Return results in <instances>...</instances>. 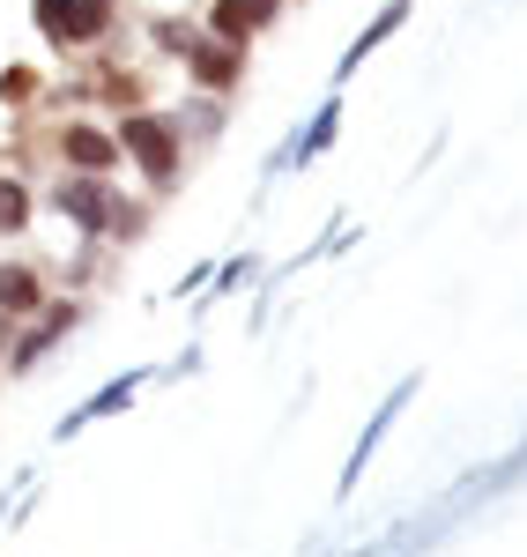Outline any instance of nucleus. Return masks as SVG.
<instances>
[{"label": "nucleus", "instance_id": "nucleus-9", "mask_svg": "<svg viewBox=\"0 0 527 557\" xmlns=\"http://www.w3.org/2000/svg\"><path fill=\"white\" fill-rule=\"evenodd\" d=\"M409 15H416V0H387V8H379V15H372V23H364V30L342 45V60H335V89L350 83V75L372 60V52H379V45H394L401 30H409Z\"/></svg>", "mask_w": 527, "mask_h": 557}, {"label": "nucleus", "instance_id": "nucleus-2", "mask_svg": "<svg viewBox=\"0 0 527 557\" xmlns=\"http://www.w3.org/2000/svg\"><path fill=\"white\" fill-rule=\"evenodd\" d=\"M75 327H83V298H75V290H67V298L52 290L38 320H23V327L8 335V357H0V372H8V380H30V372H38L52 349H67V335H75Z\"/></svg>", "mask_w": 527, "mask_h": 557}, {"label": "nucleus", "instance_id": "nucleus-19", "mask_svg": "<svg viewBox=\"0 0 527 557\" xmlns=\"http://www.w3.org/2000/svg\"><path fill=\"white\" fill-rule=\"evenodd\" d=\"M38 97H45L38 67H23V60H15V67H0V104H8V112H23V104H38Z\"/></svg>", "mask_w": 527, "mask_h": 557}, {"label": "nucleus", "instance_id": "nucleus-23", "mask_svg": "<svg viewBox=\"0 0 527 557\" xmlns=\"http://www.w3.org/2000/svg\"><path fill=\"white\" fill-rule=\"evenodd\" d=\"M356 557H379V550H356Z\"/></svg>", "mask_w": 527, "mask_h": 557}, {"label": "nucleus", "instance_id": "nucleus-20", "mask_svg": "<svg viewBox=\"0 0 527 557\" xmlns=\"http://www.w3.org/2000/svg\"><path fill=\"white\" fill-rule=\"evenodd\" d=\"M30 23H38V38L60 52V38H67V0H30Z\"/></svg>", "mask_w": 527, "mask_h": 557}, {"label": "nucleus", "instance_id": "nucleus-12", "mask_svg": "<svg viewBox=\"0 0 527 557\" xmlns=\"http://www.w3.org/2000/svg\"><path fill=\"white\" fill-rule=\"evenodd\" d=\"M89 104H112V112H134V104H149V83L120 67V60H97L89 67Z\"/></svg>", "mask_w": 527, "mask_h": 557}, {"label": "nucleus", "instance_id": "nucleus-21", "mask_svg": "<svg viewBox=\"0 0 527 557\" xmlns=\"http://www.w3.org/2000/svg\"><path fill=\"white\" fill-rule=\"evenodd\" d=\"M209 275H216V260H201V268H186V275L172 283V298H201V290H209Z\"/></svg>", "mask_w": 527, "mask_h": 557}, {"label": "nucleus", "instance_id": "nucleus-8", "mask_svg": "<svg viewBox=\"0 0 527 557\" xmlns=\"http://www.w3.org/2000/svg\"><path fill=\"white\" fill-rule=\"evenodd\" d=\"M246 60H253L246 45H223V38L201 30V38L186 45V60H178V67H186V83L201 89V97H238V89H246Z\"/></svg>", "mask_w": 527, "mask_h": 557}, {"label": "nucleus", "instance_id": "nucleus-5", "mask_svg": "<svg viewBox=\"0 0 527 557\" xmlns=\"http://www.w3.org/2000/svg\"><path fill=\"white\" fill-rule=\"evenodd\" d=\"M416 394H424V372H401V380L387 386V394H379V409L364 417V431H356V446H350V461H342V475H335V498H350L356 483H364V469H372V454L387 446V431L401 424V409H409Z\"/></svg>", "mask_w": 527, "mask_h": 557}, {"label": "nucleus", "instance_id": "nucleus-16", "mask_svg": "<svg viewBox=\"0 0 527 557\" xmlns=\"http://www.w3.org/2000/svg\"><path fill=\"white\" fill-rule=\"evenodd\" d=\"M149 223H156V201H149V194H141V201L120 194V201H112V231H104V246H120V253H127V246L149 238Z\"/></svg>", "mask_w": 527, "mask_h": 557}, {"label": "nucleus", "instance_id": "nucleus-13", "mask_svg": "<svg viewBox=\"0 0 527 557\" xmlns=\"http://www.w3.org/2000/svg\"><path fill=\"white\" fill-rule=\"evenodd\" d=\"M172 120H178V134H186V149H209V141L230 127V97H201V89H193Z\"/></svg>", "mask_w": 527, "mask_h": 557}, {"label": "nucleus", "instance_id": "nucleus-15", "mask_svg": "<svg viewBox=\"0 0 527 557\" xmlns=\"http://www.w3.org/2000/svg\"><path fill=\"white\" fill-rule=\"evenodd\" d=\"M201 30L223 38V45H246V52H253V38H261L253 15H246V0H209V8H201Z\"/></svg>", "mask_w": 527, "mask_h": 557}, {"label": "nucleus", "instance_id": "nucleus-18", "mask_svg": "<svg viewBox=\"0 0 527 557\" xmlns=\"http://www.w3.org/2000/svg\"><path fill=\"white\" fill-rule=\"evenodd\" d=\"M141 30H149V45H156L164 60H186V45L201 38V23H186V15H149Z\"/></svg>", "mask_w": 527, "mask_h": 557}, {"label": "nucleus", "instance_id": "nucleus-6", "mask_svg": "<svg viewBox=\"0 0 527 557\" xmlns=\"http://www.w3.org/2000/svg\"><path fill=\"white\" fill-rule=\"evenodd\" d=\"M335 141H342V89H335V97H319V112H312L305 127L283 134V149H275V157L261 164V186H275L283 172H305V164H319Z\"/></svg>", "mask_w": 527, "mask_h": 557}, {"label": "nucleus", "instance_id": "nucleus-17", "mask_svg": "<svg viewBox=\"0 0 527 557\" xmlns=\"http://www.w3.org/2000/svg\"><path fill=\"white\" fill-rule=\"evenodd\" d=\"M261 275H267L261 253H230V260H216V275H209V290H201V298L216 305V298H230V290H246V283H261Z\"/></svg>", "mask_w": 527, "mask_h": 557}, {"label": "nucleus", "instance_id": "nucleus-14", "mask_svg": "<svg viewBox=\"0 0 527 557\" xmlns=\"http://www.w3.org/2000/svg\"><path fill=\"white\" fill-rule=\"evenodd\" d=\"M38 223V186L23 172H0V238H23Z\"/></svg>", "mask_w": 527, "mask_h": 557}, {"label": "nucleus", "instance_id": "nucleus-24", "mask_svg": "<svg viewBox=\"0 0 527 557\" xmlns=\"http://www.w3.org/2000/svg\"><path fill=\"white\" fill-rule=\"evenodd\" d=\"M0 357H8V349H0Z\"/></svg>", "mask_w": 527, "mask_h": 557}, {"label": "nucleus", "instance_id": "nucleus-11", "mask_svg": "<svg viewBox=\"0 0 527 557\" xmlns=\"http://www.w3.org/2000/svg\"><path fill=\"white\" fill-rule=\"evenodd\" d=\"M112 30H120V0H67V38H60V52H104Z\"/></svg>", "mask_w": 527, "mask_h": 557}, {"label": "nucleus", "instance_id": "nucleus-4", "mask_svg": "<svg viewBox=\"0 0 527 557\" xmlns=\"http://www.w3.org/2000/svg\"><path fill=\"white\" fill-rule=\"evenodd\" d=\"M52 157H60V172H89V178H120V164H127L112 120H83V112H60Z\"/></svg>", "mask_w": 527, "mask_h": 557}, {"label": "nucleus", "instance_id": "nucleus-22", "mask_svg": "<svg viewBox=\"0 0 527 557\" xmlns=\"http://www.w3.org/2000/svg\"><path fill=\"white\" fill-rule=\"evenodd\" d=\"M283 8H290V0H246V15H253V30H275V23H283Z\"/></svg>", "mask_w": 527, "mask_h": 557}, {"label": "nucleus", "instance_id": "nucleus-1", "mask_svg": "<svg viewBox=\"0 0 527 557\" xmlns=\"http://www.w3.org/2000/svg\"><path fill=\"white\" fill-rule=\"evenodd\" d=\"M112 134H120V157H127L141 186H149V201H172L178 186H186V134H178L172 112H156V104H134V112H112Z\"/></svg>", "mask_w": 527, "mask_h": 557}, {"label": "nucleus", "instance_id": "nucleus-7", "mask_svg": "<svg viewBox=\"0 0 527 557\" xmlns=\"http://www.w3.org/2000/svg\"><path fill=\"white\" fill-rule=\"evenodd\" d=\"M164 380V364H141V372H120V380H104L89 401H75L60 424H52V446H67V438H83L89 424H104V417H120V409H134V394H149V386Z\"/></svg>", "mask_w": 527, "mask_h": 557}, {"label": "nucleus", "instance_id": "nucleus-10", "mask_svg": "<svg viewBox=\"0 0 527 557\" xmlns=\"http://www.w3.org/2000/svg\"><path fill=\"white\" fill-rule=\"evenodd\" d=\"M45 298H52V275H45L38 260H0V312L23 327V320H38Z\"/></svg>", "mask_w": 527, "mask_h": 557}, {"label": "nucleus", "instance_id": "nucleus-3", "mask_svg": "<svg viewBox=\"0 0 527 557\" xmlns=\"http://www.w3.org/2000/svg\"><path fill=\"white\" fill-rule=\"evenodd\" d=\"M45 201H52V215H67V231H75L83 246H104V231H112V201H120V178L60 172L52 186H45Z\"/></svg>", "mask_w": 527, "mask_h": 557}]
</instances>
